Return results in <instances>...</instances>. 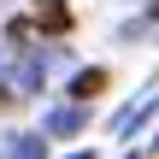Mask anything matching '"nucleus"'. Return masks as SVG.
Listing matches in <instances>:
<instances>
[{"label": "nucleus", "instance_id": "nucleus-1", "mask_svg": "<svg viewBox=\"0 0 159 159\" xmlns=\"http://www.w3.org/2000/svg\"><path fill=\"white\" fill-rule=\"evenodd\" d=\"M71 30V6L65 0H35L30 6V18H12V35L24 41V35H65Z\"/></svg>", "mask_w": 159, "mask_h": 159}, {"label": "nucleus", "instance_id": "nucleus-2", "mask_svg": "<svg viewBox=\"0 0 159 159\" xmlns=\"http://www.w3.org/2000/svg\"><path fill=\"white\" fill-rule=\"evenodd\" d=\"M153 106H159V83H148V89H142V94H136V100L112 118V136H136V130H142V118H148Z\"/></svg>", "mask_w": 159, "mask_h": 159}, {"label": "nucleus", "instance_id": "nucleus-3", "mask_svg": "<svg viewBox=\"0 0 159 159\" xmlns=\"http://www.w3.org/2000/svg\"><path fill=\"white\" fill-rule=\"evenodd\" d=\"M83 124H89V106H83V100H77V106H53L47 124H41V136H77Z\"/></svg>", "mask_w": 159, "mask_h": 159}, {"label": "nucleus", "instance_id": "nucleus-4", "mask_svg": "<svg viewBox=\"0 0 159 159\" xmlns=\"http://www.w3.org/2000/svg\"><path fill=\"white\" fill-rule=\"evenodd\" d=\"M0 159H47V136L41 130H24V136H12L0 148Z\"/></svg>", "mask_w": 159, "mask_h": 159}, {"label": "nucleus", "instance_id": "nucleus-5", "mask_svg": "<svg viewBox=\"0 0 159 159\" xmlns=\"http://www.w3.org/2000/svg\"><path fill=\"white\" fill-rule=\"evenodd\" d=\"M100 89H106V71H77V77H71V89H65V94H77V100H94V94H100Z\"/></svg>", "mask_w": 159, "mask_h": 159}, {"label": "nucleus", "instance_id": "nucleus-6", "mask_svg": "<svg viewBox=\"0 0 159 159\" xmlns=\"http://www.w3.org/2000/svg\"><path fill=\"white\" fill-rule=\"evenodd\" d=\"M6 100H12V94H6V89H0V106H6Z\"/></svg>", "mask_w": 159, "mask_h": 159}, {"label": "nucleus", "instance_id": "nucleus-7", "mask_svg": "<svg viewBox=\"0 0 159 159\" xmlns=\"http://www.w3.org/2000/svg\"><path fill=\"white\" fill-rule=\"evenodd\" d=\"M148 148H159V130H153V142H148Z\"/></svg>", "mask_w": 159, "mask_h": 159}, {"label": "nucleus", "instance_id": "nucleus-8", "mask_svg": "<svg viewBox=\"0 0 159 159\" xmlns=\"http://www.w3.org/2000/svg\"><path fill=\"white\" fill-rule=\"evenodd\" d=\"M65 159H89V153H65Z\"/></svg>", "mask_w": 159, "mask_h": 159}, {"label": "nucleus", "instance_id": "nucleus-9", "mask_svg": "<svg viewBox=\"0 0 159 159\" xmlns=\"http://www.w3.org/2000/svg\"><path fill=\"white\" fill-rule=\"evenodd\" d=\"M130 159H142V153H130Z\"/></svg>", "mask_w": 159, "mask_h": 159}]
</instances>
